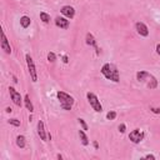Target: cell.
I'll return each mask as SVG.
<instances>
[{"label": "cell", "mask_w": 160, "mask_h": 160, "mask_svg": "<svg viewBox=\"0 0 160 160\" xmlns=\"http://www.w3.org/2000/svg\"><path fill=\"white\" fill-rule=\"evenodd\" d=\"M79 138H80V141H81V144L84 146H88L89 145V138L87 136V134H85V130L84 129L79 130Z\"/></svg>", "instance_id": "obj_14"}, {"label": "cell", "mask_w": 160, "mask_h": 160, "mask_svg": "<svg viewBox=\"0 0 160 160\" xmlns=\"http://www.w3.org/2000/svg\"><path fill=\"white\" fill-rule=\"evenodd\" d=\"M156 53H158V55H160V43L156 45Z\"/></svg>", "instance_id": "obj_26"}, {"label": "cell", "mask_w": 160, "mask_h": 160, "mask_svg": "<svg viewBox=\"0 0 160 160\" xmlns=\"http://www.w3.org/2000/svg\"><path fill=\"white\" fill-rule=\"evenodd\" d=\"M40 20L43 21V23L48 24V23H50L51 18H50V15H49L48 13H45V12H41V13H40Z\"/></svg>", "instance_id": "obj_18"}, {"label": "cell", "mask_w": 160, "mask_h": 160, "mask_svg": "<svg viewBox=\"0 0 160 160\" xmlns=\"http://www.w3.org/2000/svg\"><path fill=\"white\" fill-rule=\"evenodd\" d=\"M116 116H118L116 111H115V110H110V111L106 113V120H114Z\"/></svg>", "instance_id": "obj_19"}, {"label": "cell", "mask_w": 160, "mask_h": 160, "mask_svg": "<svg viewBox=\"0 0 160 160\" xmlns=\"http://www.w3.org/2000/svg\"><path fill=\"white\" fill-rule=\"evenodd\" d=\"M9 94H10V98H12L13 103H14L16 106H21V105H23L24 99L21 98L20 93H19L16 89H14L13 87H10V88H9Z\"/></svg>", "instance_id": "obj_6"}, {"label": "cell", "mask_w": 160, "mask_h": 160, "mask_svg": "<svg viewBox=\"0 0 160 160\" xmlns=\"http://www.w3.org/2000/svg\"><path fill=\"white\" fill-rule=\"evenodd\" d=\"M87 99L90 104V106L94 109V111H97V113H101L103 111V105L100 104V100L98 99V97L95 95L94 93H87Z\"/></svg>", "instance_id": "obj_4"}, {"label": "cell", "mask_w": 160, "mask_h": 160, "mask_svg": "<svg viewBox=\"0 0 160 160\" xmlns=\"http://www.w3.org/2000/svg\"><path fill=\"white\" fill-rule=\"evenodd\" d=\"M55 60H56V55L54 54V53L53 51L48 53V61L49 63H55Z\"/></svg>", "instance_id": "obj_20"}, {"label": "cell", "mask_w": 160, "mask_h": 160, "mask_svg": "<svg viewBox=\"0 0 160 160\" xmlns=\"http://www.w3.org/2000/svg\"><path fill=\"white\" fill-rule=\"evenodd\" d=\"M78 121H79V124L81 125V128H83V129H84L85 131H87V130L89 129V126H88V124H87V123H85V120H84V119H81V118H79V119H78Z\"/></svg>", "instance_id": "obj_22"}, {"label": "cell", "mask_w": 160, "mask_h": 160, "mask_svg": "<svg viewBox=\"0 0 160 160\" xmlns=\"http://www.w3.org/2000/svg\"><path fill=\"white\" fill-rule=\"evenodd\" d=\"M136 80L139 81V83H146V87L149 89H151V90L156 89V87H158L156 78L153 75V74L148 73L145 70H140V71L136 73Z\"/></svg>", "instance_id": "obj_2"}, {"label": "cell", "mask_w": 160, "mask_h": 160, "mask_svg": "<svg viewBox=\"0 0 160 160\" xmlns=\"http://www.w3.org/2000/svg\"><path fill=\"white\" fill-rule=\"evenodd\" d=\"M101 74L104 75L105 79L108 80H111L114 83H119L120 81V74H119V70L116 68L114 64L111 63H105L104 65L101 66Z\"/></svg>", "instance_id": "obj_1"}, {"label": "cell", "mask_w": 160, "mask_h": 160, "mask_svg": "<svg viewBox=\"0 0 160 160\" xmlns=\"http://www.w3.org/2000/svg\"><path fill=\"white\" fill-rule=\"evenodd\" d=\"M16 145H18V148H20V149H24V148H25L26 141H25V136H24V135H18V136H16Z\"/></svg>", "instance_id": "obj_17"}, {"label": "cell", "mask_w": 160, "mask_h": 160, "mask_svg": "<svg viewBox=\"0 0 160 160\" xmlns=\"http://www.w3.org/2000/svg\"><path fill=\"white\" fill-rule=\"evenodd\" d=\"M93 144H94V148H95V149H99V144H98V141H94Z\"/></svg>", "instance_id": "obj_28"}, {"label": "cell", "mask_w": 160, "mask_h": 160, "mask_svg": "<svg viewBox=\"0 0 160 160\" xmlns=\"http://www.w3.org/2000/svg\"><path fill=\"white\" fill-rule=\"evenodd\" d=\"M8 123H9L10 125H13V126H20V125H21L20 120H18V119H9Z\"/></svg>", "instance_id": "obj_21"}, {"label": "cell", "mask_w": 160, "mask_h": 160, "mask_svg": "<svg viewBox=\"0 0 160 160\" xmlns=\"http://www.w3.org/2000/svg\"><path fill=\"white\" fill-rule=\"evenodd\" d=\"M145 134L140 130V129H134L133 131H130L129 134V140L134 144H139L140 141H143Z\"/></svg>", "instance_id": "obj_7"}, {"label": "cell", "mask_w": 160, "mask_h": 160, "mask_svg": "<svg viewBox=\"0 0 160 160\" xmlns=\"http://www.w3.org/2000/svg\"><path fill=\"white\" fill-rule=\"evenodd\" d=\"M135 30H136V33L139 34L140 36H148L149 35V29H148V26L144 24V23H141V21H138V23H135Z\"/></svg>", "instance_id": "obj_10"}, {"label": "cell", "mask_w": 160, "mask_h": 160, "mask_svg": "<svg viewBox=\"0 0 160 160\" xmlns=\"http://www.w3.org/2000/svg\"><path fill=\"white\" fill-rule=\"evenodd\" d=\"M5 111H6V113H12V111H13V109H12V108H9V106H8V108L5 109Z\"/></svg>", "instance_id": "obj_29"}, {"label": "cell", "mask_w": 160, "mask_h": 160, "mask_svg": "<svg viewBox=\"0 0 160 160\" xmlns=\"http://www.w3.org/2000/svg\"><path fill=\"white\" fill-rule=\"evenodd\" d=\"M25 60H26V64H28V69H29V73H30V78L33 80V83H36L38 81V73H36V68H35V64H34V60L29 54L25 55Z\"/></svg>", "instance_id": "obj_5"}, {"label": "cell", "mask_w": 160, "mask_h": 160, "mask_svg": "<svg viewBox=\"0 0 160 160\" xmlns=\"http://www.w3.org/2000/svg\"><path fill=\"white\" fill-rule=\"evenodd\" d=\"M56 98L60 103V108L64 109V110H71L74 103H75V99H74L70 94H68L65 91H58Z\"/></svg>", "instance_id": "obj_3"}, {"label": "cell", "mask_w": 160, "mask_h": 160, "mask_svg": "<svg viewBox=\"0 0 160 160\" xmlns=\"http://www.w3.org/2000/svg\"><path fill=\"white\" fill-rule=\"evenodd\" d=\"M30 24H31V20H30V18H29V16L23 15V16L20 18V25H21V28L26 29V28H29V26H30Z\"/></svg>", "instance_id": "obj_15"}, {"label": "cell", "mask_w": 160, "mask_h": 160, "mask_svg": "<svg viewBox=\"0 0 160 160\" xmlns=\"http://www.w3.org/2000/svg\"><path fill=\"white\" fill-rule=\"evenodd\" d=\"M63 61L65 63V64H66V63L69 61V60H68V56H66V55H64V56H63Z\"/></svg>", "instance_id": "obj_27"}, {"label": "cell", "mask_w": 160, "mask_h": 160, "mask_svg": "<svg viewBox=\"0 0 160 160\" xmlns=\"http://www.w3.org/2000/svg\"><path fill=\"white\" fill-rule=\"evenodd\" d=\"M150 110H151L154 114H160V108H153V106H151Z\"/></svg>", "instance_id": "obj_24"}, {"label": "cell", "mask_w": 160, "mask_h": 160, "mask_svg": "<svg viewBox=\"0 0 160 160\" xmlns=\"http://www.w3.org/2000/svg\"><path fill=\"white\" fill-rule=\"evenodd\" d=\"M56 158H58L59 160H61V159H63V155H60V154H58V155H56Z\"/></svg>", "instance_id": "obj_30"}, {"label": "cell", "mask_w": 160, "mask_h": 160, "mask_svg": "<svg viewBox=\"0 0 160 160\" xmlns=\"http://www.w3.org/2000/svg\"><path fill=\"white\" fill-rule=\"evenodd\" d=\"M54 21H55V25L60 29H68L70 26V21L65 16H56Z\"/></svg>", "instance_id": "obj_11"}, {"label": "cell", "mask_w": 160, "mask_h": 160, "mask_svg": "<svg viewBox=\"0 0 160 160\" xmlns=\"http://www.w3.org/2000/svg\"><path fill=\"white\" fill-rule=\"evenodd\" d=\"M85 43H87V45L93 46V48L95 49V53H97L98 56L100 55V49H99V46H98L97 39H95V36H94L91 33H87V35H85Z\"/></svg>", "instance_id": "obj_8"}, {"label": "cell", "mask_w": 160, "mask_h": 160, "mask_svg": "<svg viewBox=\"0 0 160 160\" xmlns=\"http://www.w3.org/2000/svg\"><path fill=\"white\" fill-rule=\"evenodd\" d=\"M0 46H2V49L6 53V54H12V46H10L9 40H8L4 31H2V44H0Z\"/></svg>", "instance_id": "obj_13"}, {"label": "cell", "mask_w": 160, "mask_h": 160, "mask_svg": "<svg viewBox=\"0 0 160 160\" xmlns=\"http://www.w3.org/2000/svg\"><path fill=\"white\" fill-rule=\"evenodd\" d=\"M60 13L68 19H73L75 16V9H74L71 5H64L60 9Z\"/></svg>", "instance_id": "obj_9"}, {"label": "cell", "mask_w": 160, "mask_h": 160, "mask_svg": "<svg viewBox=\"0 0 160 160\" xmlns=\"http://www.w3.org/2000/svg\"><path fill=\"white\" fill-rule=\"evenodd\" d=\"M144 159H150V160H155V156H154L153 154H146V155L144 156Z\"/></svg>", "instance_id": "obj_25"}, {"label": "cell", "mask_w": 160, "mask_h": 160, "mask_svg": "<svg viewBox=\"0 0 160 160\" xmlns=\"http://www.w3.org/2000/svg\"><path fill=\"white\" fill-rule=\"evenodd\" d=\"M118 129H119V131H120L121 134H124V133L126 131V125L123 123V124H120V125H119V128H118Z\"/></svg>", "instance_id": "obj_23"}, {"label": "cell", "mask_w": 160, "mask_h": 160, "mask_svg": "<svg viewBox=\"0 0 160 160\" xmlns=\"http://www.w3.org/2000/svg\"><path fill=\"white\" fill-rule=\"evenodd\" d=\"M38 134L40 136V139L43 141H46L48 140V133L45 130V126H44V121L43 120H39L38 121Z\"/></svg>", "instance_id": "obj_12"}, {"label": "cell", "mask_w": 160, "mask_h": 160, "mask_svg": "<svg viewBox=\"0 0 160 160\" xmlns=\"http://www.w3.org/2000/svg\"><path fill=\"white\" fill-rule=\"evenodd\" d=\"M24 104H25V108L30 111V113H33L34 111V105H33V103H31V100H30V97L26 94L25 97H24Z\"/></svg>", "instance_id": "obj_16"}]
</instances>
